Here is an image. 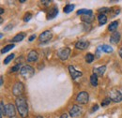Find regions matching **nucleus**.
<instances>
[{
    "label": "nucleus",
    "instance_id": "nucleus-40",
    "mask_svg": "<svg viewBox=\"0 0 122 118\" xmlns=\"http://www.w3.org/2000/svg\"><path fill=\"white\" fill-rule=\"evenodd\" d=\"M20 2H21V3H25V0H21Z\"/></svg>",
    "mask_w": 122,
    "mask_h": 118
},
{
    "label": "nucleus",
    "instance_id": "nucleus-2",
    "mask_svg": "<svg viewBox=\"0 0 122 118\" xmlns=\"http://www.w3.org/2000/svg\"><path fill=\"white\" fill-rule=\"evenodd\" d=\"M21 75L25 78V79H29L31 78L34 74H35V70H34V69L31 67V66H28V65H26V66H24L22 69H21Z\"/></svg>",
    "mask_w": 122,
    "mask_h": 118
},
{
    "label": "nucleus",
    "instance_id": "nucleus-25",
    "mask_svg": "<svg viewBox=\"0 0 122 118\" xmlns=\"http://www.w3.org/2000/svg\"><path fill=\"white\" fill-rule=\"evenodd\" d=\"M86 63H88V64H91L92 62L94 61V59H95V56L92 54H90V53H88V54H86Z\"/></svg>",
    "mask_w": 122,
    "mask_h": 118
},
{
    "label": "nucleus",
    "instance_id": "nucleus-19",
    "mask_svg": "<svg viewBox=\"0 0 122 118\" xmlns=\"http://www.w3.org/2000/svg\"><path fill=\"white\" fill-rule=\"evenodd\" d=\"M74 5H72V4H68V5H66L65 7H64V9H63V11H64V13H70V12H71L73 10H74Z\"/></svg>",
    "mask_w": 122,
    "mask_h": 118
},
{
    "label": "nucleus",
    "instance_id": "nucleus-26",
    "mask_svg": "<svg viewBox=\"0 0 122 118\" xmlns=\"http://www.w3.org/2000/svg\"><path fill=\"white\" fill-rule=\"evenodd\" d=\"M14 55H15L14 54H11L8 55V56H7L6 58H5V60H4V64H5V65L9 64V63H10V61H11L12 59L14 58Z\"/></svg>",
    "mask_w": 122,
    "mask_h": 118
},
{
    "label": "nucleus",
    "instance_id": "nucleus-34",
    "mask_svg": "<svg viewBox=\"0 0 122 118\" xmlns=\"http://www.w3.org/2000/svg\"><path fill=\"white\" fill-rule=\"evenodd\" d=\"M99 109V106L98 105H95L94 107H93V109H92V112H95V111H97Z\"/></svg>",
    "mask_w": 122,
    "mask_h": 118
},
{
    "label": "nucleus",
    "instance_id": "nucleus-6",
    "mask_svg": "<svg viewBox=\"0 0 122 118\" xmlns=\"http://www.w3.org/2000/svg\"><path fill=\"white\" fill-rule=\"evenodd\" d=\"M70 54H71V49L68 48V47H64V48H61L58 50L57 52V55L58 57L62 60V61H65L70 57Z\"/></svg>",
    "mask_w": 122,
    "mask_h": 118
},
{
    "label": "nucleus",
    "instance_id": "nucleus-15",
    "mask_svg": "<svg viewBox=\"0 0 122 118\" xmlns=\"http://www.w3.org/2000/svg\"><path fill=\"white\" fill-rule=\"evenodd\" d=\"M58 14V9H57V7H54L51 10H50V12H49V14H48V19L50 20V19H54V18H56V16Z\"/></svg>",
    "mask_w": 122,
    "mask_h": 118
},
{
    "label": "nucleus",
    "instance_id": "nucleus-11",
    "mask_svg": "<svg viewBox=\"0 0 122 118\" xmlns=\"http://www.w3.org/2000/svg\"><path fill=\"white\" fill-rule=\"evenodd\" d=\"M80 113H81V109L77 105H73L70 110V115L71 117H76L80 114Z\"/></svg>",
    "mask_w": 122,
    "mask_h": 118
},
{
    "label": "nucleus",
    "instance_id": "nucleus-20",
    "mask_svg": "<svg viewBox=\"0 0 122 118\" xmlns=\"http://www.w3.org/2000/svg\"><path fill=\"white\" fill-rule=\"evenodd\" d=\"M101 50L104 53H107V54H110V53H113V48L110 46V45H107V44H103L102 46L100 47Z\"/></svg>",
    "mask_w": 122,
    "mask_h": 118
},
{
    "label": "nucleus",
    "instance_id": "nucleus-4",
    "mask_svg": "<svg viewBox=\"0 0 122 118\" xmlns=\"http://www.w3.org/2000/svg\"><path fill=\"white\" fill-rule=\"evenodd\" d=\"M24 91H25V86H24V84H23V83H21V82H17L15 84L13 85L12 93H13V95L16 96V97L20 98V96L23 95Z\"/></svg>",
    "mask_w": 122,
    "mask_h": 118
},
{
    "label": "nucleus",
    "instance_id": "nucleus-39",
    "mask_svg": "<svg viewBox=\"0 0 122 118\" xmlns=\"http://www.w3.org/2000/svg\"><path fill=\"white\" fill-rule=\"evenodd\" d=\"M0 13H1V14H3V13H4V10H3V9H1V10H0Z\"/></svg>",
    "mask_w": 122,
    "mask_h": 118
},
{
    "label": "nucleus",
    "instance_id": "nucleus-31",
    "mask_svg": "<svg viewBox=\"0 0 122 118\" xmlns=\"http://www.w3.org/2000/svg\"><path fill=\"white\" fill-rule=\"evenodd\" d=\"M110 10V9L108 8H102V9H100L99 11H100V14H104L105 12H108Z\"/></svg>",
    "mask_w": 122,
    "mask_h": 118
},
{
    "label": "nucleus",
    "instance_id": "nucleus-18",
    "mask_svg": "<svg viewBox=\"0 0 122 118\" xmlns=\"http://www.w3.org/2000/svg\"><path fill=\"white\" fill-rule=\"evenodd\" d=\"M98 21L100 25H103L107 23V16L105 14H100L98 16Z\"/></svg>",
    "mask_w": 122,
    "mask_h": 118
},
{
    "label": "nucleus",
    "instance_id": "nucleus-14",
    "mask_svg": "<svg viewBox=\"0 0 122 118\" xmlns=\"http://www.w3.org/2000/svg\"><path fill=\"white\" fill-rule=\"evenodd\" d=\"M105 70H106V66H102V67L94 69V74H96L97 76L101 77V76H102L103 74L105 73Z\"/></svg>",
    "mask_w": 122,
    "mask_h": 118
},
{
    "label": "nucleus",
    "instance_id": "nucleus-9",
    "mask_svg": "<svg viewBox=\"0 0 122 118\" xmlns=\"http://www.w3.org/2000/svg\"><path fill=\"white\" fill-rule=\"evenodd\" d=\"M120 39H121V35H120V33L116 31V32H114V33L111 35V37H110V42H111L112 44L117 45L119 43Z\"/></svg>",
    "mask_w": 122,
    "mask_h": 118
},
{
    "label": "nucleus",
    "instance_id": "nucleus-1",
    "mask_svg": "<svg viewBox=\"0 0 122 118\" xmlns=\"http://www.w3.org/2000/svg\"><path fill=\"white\" fill-rule=\"evenodd\" d=\"M17 110L22 118H25L28 114V105L26 103L25 98H17L15 100Z\"/></svg>",
    "mask_w": 122,
    "mask_h": 118
},
{
    "label": "nucleus",
    "instance_id": "nucleus-22",
    "mask_svg": "<svg viewBox=\"0 0 122 118\" xmlns=\"http://www.w3.org/2000/svg\"><path fill=\"white\" fill-rule=\"evenodd\" d=\"M90 84L93 86H97L98 85V76L96 74H92L90 77Z\"/></svg>",
    "mask_w": 122,
    "mask_h": 118
},
{
    "label": "nucleus",
    "instance_id": "nucleus-7",
    "mask_svg": "<svg viewBox=\"0 0 122 118\" xmlns=\"http://www.w3.org/2000/svg\"><path fill=\"white\" fill-rule=\"evenodd\" d=\"M52 38H53V33H52L51 31H49V30H46V31L42 32V33L40 35L39 40H40L41 43H46V42H48L49 40H51Z\"/></svg>",
    "mask_w": 122,
    "mask_h": 118
},
{
    "label": "nucleus",
    "instance_id": "nucleus-33",
    "mask_svg": "<svg viewBox=\"0 0 122 118\" xmlns=\"http://www.w3.org/2000/svg\"><path fill=\"white\" fill-rule=\"evenodd\" d=\"M12 27H13V26H12V25H9V26L5 27V30H6V31H7V30H10Z\"/></svg>",
    "mask_w": 122,
    "mask_h": 118
},
{
    "label": "nucleus",
    "instance_id": "nucleus-17",
    "mask_svg": "<svg viewBox=\"0 0 122 118\" xmlns=\"http://www.w3.org/2000/svg\"><path fill=\"white\" fill-rule=\"evenodd\" d=\"M77 15L89 16V15H92V10H86V9H82V10H79L77 11Z\"/></svg>",
    "mask_w": 122,
    "mask_h": 118
},
{
    "label": "nucleus",
    "instance_id": "nucleus-32",
    "mask_svg": "<svg viewBox=\"0 0 122 118\" xmlns=\"http://www.w3.org/2000/svg\"><path fill=\"white\" fill-rule=\"evenodd\" d=\"M35 39H36V35H32L29 37V41H33Z\"/></svg>",
    "mask_w": 122,
    "mask_h": 118
},
{
    "label": "nucleus",
    "instance_id": "nucleus-13",
    "mask_svg": "<svg viewBox=\"0 0 122 118\" xmlns=\"http://www.w3.org/2000/svg\"><path fill=\"white\" fill-rule=\"evenodd\" d=\"M89 46L88 41H78L75 43V48L78 50H85Z\"/></svg>",
    "mask_w": 122,
    "mask_h": 118
},
{
    "label": "nucleus",
    "instance_id": "nucleus-21",
    "mask_svg": "<svg viewBox=\"0 0 122 118\" xmlns=\"http://www.w3.org/2000/svg\"><path fill=\"white\" fill-rule=\"evenodd\" d=\"M117 26H118V21H114V22H112L110 24L108 29L111 32H116V29L117 28Z\"/></svg>",
    "mask_w": 122,
    "mask_h": 118
},
{
    "label": "nucleus",
    "instance_id": "nucleus-16",
    "mask_svg": "<svg viewBox=\"0 0 122 118\" xmlns=\"http://www.w3.org/2000/svg\"><path fill=\"white\" fill-rule=\"evenodd\" d=\"M25 34H24V33L17 34L10 41H11V42H20V41H22V40L25 39Z\"/></svg>",
    "mask_w": 122,
    "mask_h": 118
},
{
    "label": "nucleus",
    "instance_id": "nucleus-24",
    "mask_svg": "<svg viewBox=\"0 0 122 118\" xmlns=\"http://www.w3.org/2000/svg\"><path fill=\"white\" fill-rule=\"evenodd\" d=\"M81 19H82V21H83V22H86V24H90V23L93 22L94 17H93L92 15H89V16H83Z\"/></svg>",
    "mask_w": 122,
    "mask_h": 118
},
{
    "label": "nucleus",
    "instance_id": "nucleus-8",
    "mask_svg": "<svg viewBox=\"0 0 122 118\" xmlns=\"http://www.w3.org/2000/svg\"><path fill=\"white\" fill-rule=\"evenodd\" d=\"M15 107L11 103H9L6 105V115L10 118H13L15 116Z\"/></svg>",
    "mask_w": 122,
    "mask_h": 118
},
{
    "label": "nucleus",
    "instance_id": "nucleus-41",
    "mask_svg": "<svg viewBox=\"0 0 122 118\" xmlns=\"http://www.w3.org/2000/svg\"><path fill=\"white\" fill-rule=\"evenodd\" d=\"M37 118H43L42 116H37Z\"/></svg>",
    "mask_w": 122,
    "mask_h": 118
},
{
    "label": "nucleus",
    "instance_id": "nucleus-36",
    "mask_svg": "<svg viewBox=\"0 0 122 118\" xmlns=\"http://www.w3.org/2000/svg\"><path fill=\"white\" fill-rule=\"evenodd\" d=\"M60 118H68V114L67 113H63Z\"/></svg>",
    "mask_w": 122,
    "mask_h": 118
},
{
    "label": "nucleus",
    "instance_id": "nucleus-3",
    "mask_svg": "<svg viewBox=\"0 0 122 118\" xmlns=\"http://www.w3.org/2000/svg\"><path fill=\"white\" fill-rule=\"evenodd\" d=\"M109 98L115 102H120L122 101V93H120L117 89H112L109 93Z\"/></svg>",
    "mask_w": 122,
    "mask_h": 118
},
{
    "label": "nucleus",
    "instance_id": "nucleus-12",
    "mask_svg": "<svg viewBox=\"0 0 122 118\" xmlns=\"http://www.w3.org/2000/svg\"><path fill=\"white\" fill-rule=\"evenodd\" d=\"M39 58V54L36 52V51H30L29 52V54H28V55H27V61L28 62H35V61H37Z\"/></svg>",
    "mask_w": 122,
    "mask_h": 118
},
{
    "label": "nucleus",
    "instance_id": "nucleus-35",
    "mask_svg": "<svg viewBox=\"0 0 122 118\" xmlns=\"http://www.w3.org/2000/svg\"><path fill=\"white\" fill-rule=\"evenodd\" d=\"M41 3H43V4H45V5H49V3H51V1H46V0H43V1H41Z\"/></svg>",
    "mask_w": 122,
    "mask_h": 118
},
{
    "label": "nucleus",
    "instance_id": "nucleus-37",
    "mask_svg": "<svg viewBox=\"0 0 122 118\" xmlns=\"http://www.w3.org/2000/svg\"><path fill=\"white\" fill-rule=\"evenodd\" d=\"M118 54H119V55H120V57L122 58V47L119 49V51H118Z\"/></svg>",
    "mask_w": 122,
    "mask_h": 118
},
{
    "label": "nucleus",
    "instance_id": "nucleus-30",
    "mask_svg": "<svg viewBox=\"0 0 122 118\" xmlns=\"http://www.w3.org/2000/svg\"><path fill=\"white\" fill-rule=\"evenodd\" d=\"M31 18H32L31 13H26V14L25 15V17H24V21L25 22H28V21H30Z\"/></svg>",
    "mask_w": 122,
    "mask_h": 118
},
{
    "label": "nucleus",
    "instance_id": "nucleus-28",
    "mask_svg": "<svg viewBox=\"0 0 122 118\" xmlns=\"http://www.w3.org/2000/svg\"><path fill=\"white\" fill-rule=\"evenodd\" d=\"M20 69H21V64H17V65H15L14 67H12V68L10 69V72H16V71H18V70H21Z\"/></svg>",
    "mask_w": 122,
    "mask_h": 118
},
{
    "label": "nucleus",
    "instance_id": "nucleus-10",
    "mask_svg": "<svg viewBox=\"0 0 122 118\" xmlns=\"http://www.w3.org/2000/svg\"><path fill=\"white\" fill-rule=\"evenodd\" d=\"M69 71H70V74H71V78L73 79V80H75L77 78H79V77H81L83 73L81 72V71H79V70H76L75 69V68L73 67V66H69Z\"/></svg>",
    "mask_w": 122,
    "mask_h": 118
},
{
    "label": "nucleus",
    "instance_id": "nucleus-27",
    "mask_svg": "<svg viewBox=\"0 0 122 118\" xmlns=\"http://www.w3.org/2000/svg\"><path fill=\"white\" fill-rule=\"evenodd\" d=\"M0 110H1V118L3 115H5L6 114V106H4V103H3V101H1L0 102Z\"/></svg>",
    "mask_w": 122,
    "mask_h": 118
},
{
    "label": "nucleus",
    "instance_id": "nucleus-23",
    "mask_svg": "<svg viewBox=\"0 0 122 118\" xmlns=\"http://www.w3.org/2000/svg\"><path fill=\"white\" fill-rule=\"evenodd\" d=\"M14 48V44H9V45H6L2 50H1V54H6L7 52H9V51H10L11 49H13Z\"/></svg>",
    "mask_w": 122,
    "mask_h": 118
},
{
    "label": "nucleus",
    "instance_id": "nucleus-5",
    "mask_svg": "<svg viewBox=\"0 0 122 118\" xmlns=\"http://www.w3.org/2000/svg\"><path fill=\"white\" fill-rule=\"evenodd\" d=\"M89 100V95L86 91L80 92L76 97V101L80 104H86Z\"/></svg>",
    "mask_w": 122,
    "mask_h": 118
},
{
    "label": "nucleus",
    "instance_id": "nucleus-38",
    "mask_svg": "<svg viewBox=\"0 0 122 118\" xmlns=\"http://www.w3.org/2000/svg\"><path fill=\"white\" fill-rule=\"evenodd\" d=\"M0 80H1V83H0V84L1 85H3V84H4V82H3V77L1 76V78H0Z\"/></svg>",
    "mask_w": 122,
    "mask_h": 118
},
{
    "label": "nucleus",
    "instance_id": "nucleus-29",
    "mask_svg": "<svg viewBox=\"0 0 122 118\" xmlns=\"http://www.w3.org/2000/svg\"><path fill=\"white\" fill-rule=\"evenodd\" d=\"M110 102H111V98H106L104 100H102V107H103V106H106L108 104H110Z\"/></svg>",
    "mask_w": 122,
    "mask_h": 118
}]
</instances>
